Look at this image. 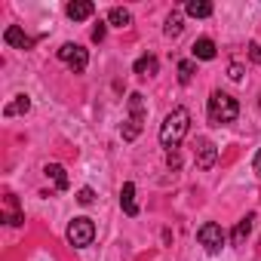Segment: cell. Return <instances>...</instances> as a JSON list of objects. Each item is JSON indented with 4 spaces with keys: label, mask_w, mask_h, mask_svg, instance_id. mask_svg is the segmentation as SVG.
<instances>
[{
    "label": "cell",
    "mask_w": 261,
    "mask_h": 261,
    "mask_svg": "<svg viewBox=\"0 0 261 261\" xmlns=\"http://www.w3.org/2000/svg\"><path fill=\"white\" fill-rule=\"evenodd\" d=\"M188 133H191V111L172 108V114H166V120L160 123V145L166 151H178V145L185 142Z\"/></svg>",
    "instance_id": "cell-1"
},
{
    "label": "cell",
    "mask_w": 261,
    "mask_h": 261,
    "mask_svg": "<svg viewBox=\"0 0 261 261\" xmlns=\"http://www.w3.org/2000/svg\"><path fill=\"white\" fill-rule=\"evenodd\" d=\"M206 114H209V120H212L215 126H224V123H233V120H237L240 105H237V98H233V95H227V92L215 89V92L209 95Z\"/></svg>",
    "instance_id": "cell-2"
},
{
    "label": "cell",
    "mask_w": 261,
    "mask_h": 261,
    "mask_svg": "<svg viewBox=\"0 0 261 261\" xmlns=\"http://www.w3.org/2000/svg\"><path fill=\"white\" fill-rule=\"evenodd\" d=\"M145 95L142 92H133L129 95V117H126V123H123V129H120V136H123V142H136L139 136H142V129H145Z\"/></svg>",
    "instance_id": "cell-3"
},
{
    "label": "cell",
    "mask_w": 261,
    "mask_h": 261,
    "mask_svg": "<svg viewBox=\"0 0 261 261\" xmlns=\"http://www.w3.org/2000/svg\"><path fill=\"white\" fill-rule=\"evenodd\" d=\"M92 240H95V224H92V218L80 215V218H74V221L68 224V243H71L74 249H86V246H92Z\"/></svg>",
    "instance_id": "cell-4"
},
{
    "label": "cell",
    "mask_w": 261,
    "mask_h": 261,
    "mask_svg": "<svg viewBox=\"0 0 261 261\" xmlns=\"http://www.w3.org/2000/svg\"><path fill=\"white\" fill-rule=\"evenodd\" d=\"M59 59H62L74 74H83L86 65H89V53H86L80 43H62V46H59Z\"/></svg>",
    "instance_id": "cell-5"
},
{
    "label": "cell",
    "mask_w": 261,
    "mask_h": 261,
    "mask_svg": "<svg viewBox=\"0 0 261 261\" xmlns=\"http://www.w3.org/2000/svg\"><path fill=\"white\" fill-rule=\"evenodd\" d=\"M197 240H200V246H203L209 255H215V252H221V246H224L227 233L221 230V224H215V221H206V224L197 230Z\"/></svg>",
    "instance_id": "cell-6"
},
{
    "label": "cell",
    "mask_w": 261,
    "mask_h": 261,
    "mask_svg": "<svg viewBox=\"0 0 261 261\" xmlns=\"http://www.w3.org/2000/svg\"><path fill=\"white\" fill-rule=\"evenodd\" d=\"M194 160H197L200 169H212V166L218 163V148H215L209 139H197V145H194Z\"/></svg>",
    "instance_id": "cell-7"
},
{
    "label": "cell",
    "mask_w": 261,
    "mask_h": 261,
    "mask_svg": "<svg viewBox=\"0 0 261 261\" xmlns=\"http://www.w3.org/2000/svg\"><path fill=\"white\" fill-rule=\"evenodd\" d=\"M4 40L10 43V46H16V49H31L34 46V37H28L22 28H16V25H10L7 31H4Z\"/></svg>",
    "instance_id": "cell-8"
},
{
    "label": "cell",
    "mask_w": 261,
    "mask_h": 261,
    "mask_svg": "<svg viewBox=\"0 0 261 261\" xmlns=\"http://www.w3.org/2000/svg\"><path fill=\"white\" fill-rule=\"evenodd\" d=\"M68 19H74V22H83V19H89L92 13H95V4L92 0H74V4H68Z\"/></svg>",
    "instance_id": "cell-9"
},
{
    "label": "cell",
    "mask_w": 261,
    "mask_h": 261,
    "mask_svg": "<svg viewBox=\"0 0 261 261\" xmlns=\"http://www.w3.org/2000/svg\"><path fill=\"white\" fill-rule=\"evenodd\" d=\"M252 221H255V215H246V218H240L237 221V227H233V233H230V246H246V240H249V233H252Z\"/></svg>",
    "instance_id": "cell-10"
},
{
    "label": "cell",
    "mask_w": 261,
    "mask_h": 261,
    "mask_svg": "<svg viewBox=\"0 0 261 261\" xmlns=\"http://www.w3.org/2000/svg\"><path fill=\"white\" fill-rule=\"evenodd\" d=\"M43 175L56 185V191H68V172H65V166H59V163H46V166H43Z\"/></svg>",
    "instance_id": "cell-11"
},
{
    "label": "cell",
    "mask_w": 261,
    "mask_h": 261,
    "mask_svg": "<svg viewBox=\"0 0 261 261\" xmlns=\"http://www.w3.org/2000/svg\"><path fill=\"white\" fill-rule=\"evenodd\" d=\"M120 206L126 215H139V203H136V185L133 181H126L123 191H120Z\"/></svg>",
    "instance_id": "cell-12"
},
{
    "label": "cell",
    "mask_w": 261,
    "mask_h": 261,
    "mask_svg": "<svg viewBox=\"0 0 261 261\" xmlns=\"http://www.w3.org/2000/svg\"><path fill=\"white\" fill-rule=\"evenodd\" d=\"M191 53H194V59H200V62H212V59H215V43H212L209 37H200V40L191 46Z\"/></svg>",
    "instance_id": "cell-13"
},
{
    "label": "cell",
    "mask_w": 261,
    "mask_h": 261,
    "mask_svg": "<svg viewBox=\"0 0 261 261\" xmlns=\"http://www.w3.org/2000/svg\"><path fill=\"white\" fill-rule=\"evenodd\" d=\"M133 71H136L139 77H154V74L160 71V62H157V56H142V59L133 65Z\"/></svg>",
    "instance_id": "cell-14"
},
{
    "label": "cell",
    "mask_w": 261,
    "mask_h": 261,
    "mask_svg": "<svg viewBox=\"0 0 261 261\" xmlns=\"http://www.w3.org/2000/svg\"><path fill=\"white\" fill-rule=\"evenodd\" d=\"M31 111V98L28 95H16L7 108H4V117H19V114H28Z\"/></svg>",
    "instance_id": "cell-15"
},
{
    "label": "cell",
    "mask_w": 261,
    "mask_h": 261,
    "mask_svg": "<svg viewBox=\"0 0 261 261\" xmlns=\"http://www.w3.org/2000/svg\"><path fill=\"white\" fill-rule=\"evenodd\" d=\"M185 13L191 19H209L212 16V4H206V0H191V4L185 7Z\"/></svg>",
    "instance_id": "cell-16"
},
{
    "label": "cell",
    "mask_w": 261,
    "mask_h": 261,
    "mask_svg": "<svg viewBox=\"0 0 261 261\" xmlns=\"http://www.w3.org/2000/svg\"><path fill=\"white\" fill-rule=\"evenodd\" d=\"M7 206H10V212H7V224L19 227V224L25 221V215L19 212V200H16V194H7Z\"/></svg>",
    "instance_id": "cell-17"
},
{
    "label": "cell",
    "mask_w": 261,
    "mask_h": 261,
    "mask_svg": "<svg viewBox=\"0 0 261 261\" xmlns=\"http://www.w3.org/2000/svg\"><path fill=\"white\" fill-rule=\"evenodd\" d=\"M129 22H133V16H129V10H123V7H114L108 13V25H114V28H126Z\"/></svg>",
    "instance_id": "cell-18"
},
{
    "label": "cell",
    "mask_w": 261,
    "mask_h": 261,
    "mask_svg": "<svg viewBox=\"0 0 261 261\" xmlns=\"http://www.w3.org/2000/svg\"><path fill=\"white\" fill-rule=\"evenodd\" d=\"M166 37H178L181 31H185V19H181V13L175 10V13H169V19H166Z\"/></svg>",
    "instance_id": "cell-19"
},
{
    "label": "cell",
    "mask_w": 261,
    "mask_h": 261,
    "mask_svg": "<svg viewBox=\"0 0 261 261\" xmlns=\"http://www.w3.org/2000/svg\"><path fill=\"white\" fill-rule=\"evenodd\" d=\"M194 71H197V65L191 62V59H185V62H178V83H191L194 80Z\"/></svg>",
    "instance_id": "cell-20"
},
{
    "label": "cell",
    "mask_w": 261,
    "mask_h": 261,
    "mask_svg": "<svg viewBox=\"0 0 261 261\" xmlns=\"http://www.w3.org/2000/svg\"><path fill=\"white\" fill-rule=\"evenodd\" d=\"M92 200H95V191H92V188H80V191H77V203H80V206H89Z\"/></svg>",
    "instance_id": "cell-21"
},
{
    "label": "cell",
    "mask_w": 261,
    "mask_h": 261,
    "mask_svg": "<svg viewBox=\"0 0 261 261\" xmlns=\"http://www.w3.org/2000/svg\"><path fill=\"white\" fill-rule=\"evenodd\" d=\"M105 34H108V28H105V25L98 22V25L92 28V40H95V43H101V40H105Z\"/></svg>",
    "instance_id": "cell-22"
},
{
    "label": "cell",
    "mask_w": 261,
    "mask_h": 261,
    "mask_svg": "<svg viewBox=\"0 0 261 261\" xmlns=\"http://www.w3.org/2000/svg\"><path fill=\"white\" fill-rule=\"evenodd\" d=\"M166 163H169V169H178V166H181V157H178V151H169V154H166Z\"/></svg>",
    "instance_id": "cell-23"
},
{
    "label": "cell",
    "mask_w": 261,
    "mask_h": 261,
    "mask_svg": "<svg viewBox=\"0 0 261 261\" xmlns=\"http://www.w3.org/2000/svg\"><path fill=\"white\" fill-rule=\"evenodd\" d=\"M249 59H252V62H261V43H252V46H249Z\"/></svg>",
    "instance_id": "cell-24"
},
{
    "label": "cell",
    "mask_w": 261,
    "mask_h": 261,
    "mask_svg": "<svg viewBox=\"0 0 261 261\" xmlns=\"http://www.w3.org/2000/svg\"><path fill=\"white\" fill-rule=\"evenodd\" d=\"M230 80H243V65H230Z\"/></svg>",
    "instance_id": "cell-25"
},
{
    "label": "cell",
    "mask_w": 261,
    "mask_h": 261,
    "mask_svg": "<svg viewBox=\"0 0 261 261\" xmlns=\"http://www.w3.org/2000/svg\"><path fill=\"white\" fill-rule=\"evenodd\" d=\"M252 169H255V175H261V148H258V154H255V160H252Z\"/></svg>",
    "instance_id": "cell-26"
},
{
    "label": "cell",
    "mask_w": 261,
    "mask_h": 261,
    "mask_svg": "<svg viewBox=\"0 0 261 261\" xmlns=\"http://www.w3.org/2000/svg\"><path fill=\"white\" fill-rule=\"evenodd\" d=\"M258 252H261V240H258Z\"/></svg>",
    "instance_id": "cell-27"
}]
</instances>
